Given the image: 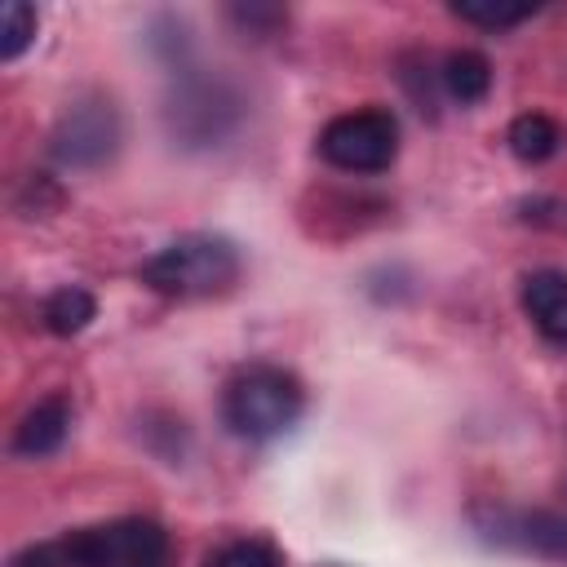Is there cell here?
Returning <instances> with one entry per match:
<instances>
[{"label":"cell","instance_id":"obj_1","mask_svg":"<svg viewBox=\"0 0 567 567\" xmlns=\"http://www.w3.org/2000/svg\"><path fill=\"white\" fill-rule=\"evenodd\" d=\"M301 408H306L301 381L275 363L244 368L221 390V421L235 439H248V443H266L284 434L288 425H297Z\"/></svg>","mask_w":567,"mask_h":567},{"label":"cell","instance_id":"obj_2","mask_svg":"<svg viewBox=\"0 0 567 567\" xmlns=\"http://www.w3.org/2000/svg\"><path fill=\"white\" fill-rule=\"evenodd\" d=\"M244 120V97L230 80L182 71L164 97V133L182 151H208L221 146Z\"/></svg>","mask_w":567,"mask_h":567},{"label":"cell","instance_id":"obj_3","mask_svg":"<svg viewBox=\"0 0 567 567\" xmlns=\"http://www.w3.org/2000/svg\"><path fill=\"white\" fill-rule=\"evenodd\" d=\"M239 248L221 235H182L142 261V284L164 297H213L239 279Z\"/></svg>","mask_w":567,"mask_h":567},{"label":"cell","instance_id":"obj_4","mask_svg":"<svg viewBox=\"0 0 567 567\" xmlns=\"http://www.w3.org/2000/svg\"><path fill=\"white\" fill-rule=\"evenodd\" d=\"M66 567H168L173 536L155 518H111L58 540Z\"/></svg>","mask_w":567,"mask_h":567},{"label":"cell","instance_id":"obj_5","mask_svg":"<svg viewBox=\"0 0 567 567\" xmlns=\"http://www.w3.org/2000/svg\"><path fill=\"white\" fill-rule=\"evenodd\" d=\"M319 155L341 173H381L399 155V120L381 106L346 111L323 124Z\"/></svg>","mask_w":567,"mask_h":567},{"label":"cell","instance_id":"obj_6","mask_svg":"<svg viewBox=\"0 0 567 567\" xmlns=\"http://www.w3.org/2000/svg\"><path fill=\"white\" fill-rule=\"evenodd\" d=\"M120 137H124V124H120L115 102L93 93V97L71 102L58 115V124L49 133V155L62 168H102L106 159H115Z\"/></svg>","mask_w":567,"mask_h":567},{"label":"cell","instance_id":"obj_7","mask_svg":"<svg viewBox=\"0 0 567 567\" xmlns=\"http://www.w3.org/2000/svg\"><path fill=\"white\" fill-rule=\"evenodd\" d=\"M71 421H75L71 399H66V394H49V399H40L35 408H27V412H22V421L13 425L9 452H13V456H22V461L53 456V452L66 443Z\"/></svg>","mask_w":567,"mask_h":567},{"label":"cell","instance_id":"obj_8","mask_svg":"<svg viewBox=\"0 0 567 567\" xmlns=\"http://www.w3.org/2000/svg\"><path fill=\"white\" fill-rule=\"evenodd\" d=\"M523 315L532 328L567 350V275L563 270H532L523 275Z\"/></svg>","mask_w":567,"mask_h":567},{"label":"cell","instance_id":"obj_9","mask_svg":"<svg viewBox=\"0 0 567 567\" xmlns=\"http://www.w3.org/2000/svg\"><path fill=\"white\" fill-rule=\"evenodd\" d=\"M40 315H44V328L53 337H75L97 319V297L89 288H80V284H66V288L44 297Z\"/></svg>","mask_w":567,"mask_h":567},{"label":"cell","instance_id":"obj_10","mask_svg":"<svg viewBox=\"0 0 567 567\" xmlns=\"http://www.w3.org/2000/svg\"><path fill=\"white\" fill-rule=\"evenodd\" d=\"M439 75H443L447 97H456L461 106L483 102L487 89H492V62H487L483 53H474V49H456V53H447V62H443Z\"/></svg>","mask_w":567,"mask_h":567},{"label":"cell","instance_id":"obj_11","mask_svg":"<svg viewBox=\"0 0 567 567\" xmlns=\"http://www.w3.org/2000/svg\"><path fill=\"white\" fill-rule=\"evenodd\" d=\"M505 142H509V151H514L523 164H545L549 155H558V146H563V128H558L549 115L527 111V115H518V120L509 124Z\"/></svg>","mask_w":567,"mask_h":567},{"label":"cell","instance_id":"obj_12","mask_svg":"<svg viewBox=\"0 0 567 567\" xmlns=\"http://www.w3.org/2000/svg\"><path fill=\"white\" fill-rule=\"evenodd\" d=\"M204 567H284V554L261 536H244V540H230V545L213 549L204 558Z\"/></svg>","mask_w":567,"mask_h":567},{"label":"cell","instance_id":"obj_13","mask_svg":"<svg viewBox=\"0 0 567 567\" xmlns=\"http://www.w3.org/2000/svg\"><path fill=\"white\" fill-rule=\"evenodd\" d=\"M35 40V9L27 0H4L0 9V58L13 62Z\"/></svg>","mask_w":567,"mask_h":567},{"label":"cell","instance_id":"obj_14","mask_svg":"<svg viewBox=\"0 0 567 567\" xmlns=\"http://www.w3.org/2000/svg\"><path fill=\"white\" fill-rule=\"evenodd\" d=\"M452 13H456L461 22H474V27H514V22L532 18L536 4H496V0H465V4H461V0H456Z\"/></svg>","mask_w":567,"mask_h":567},{"label":"cell","instance_id":"obj_15","mask_svg":"<svg viewBox=\"0 0 567 567\" xmlns=\"http://www.w3.org/2000/svg\"><path fill=\"white\" fill-rule=\"evenodd\" d=\"M230 22H239L252 35H266L284 22V9H275V4H230Z\"/></svg>","mask_w":567,"mask_h":567}]
</instances>
